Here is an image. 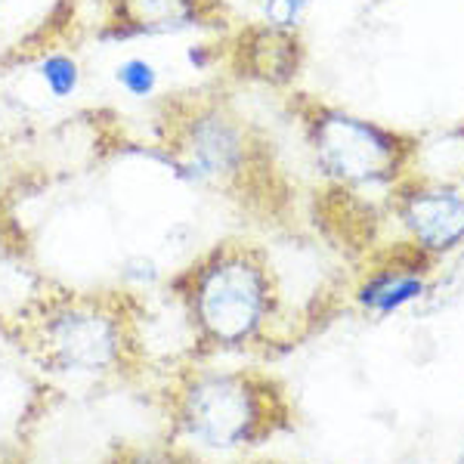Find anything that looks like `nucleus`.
<instances>
[{
  "mask_svg": "<svg viewBox=\"0 0 464 464\" xmlns=\"http://www.w3.org/2000/svg\"><path fill=\"white\" fill-rule=\"evenodd\" d=\"M118 464H183V461L170 449L149 446V449H127V452H121Z\"/></svg>",
  "mask_w": 464,
  "mask_h": 464,
  "instance_id": "nucleus-12",
  "label": "nucleus"
},
{
  "mask_svg": "<svg viewBox=\"0 0 464 464\" xmlns=\"http://www.w3.org/2000/svg\"><path fill=\"white\" fill-rule=\"evenodd\" d=\"M232 63L251 81H264L273 87H285L297 78L304 65V44L297 32L276 25H251L232 41Z\"/></svg>",
  "mask_w": 464,
  "mask_h": 464,
  "instance_id": "nucleus-8",
  "label": "nucleus"
},
{
  "mask_svg": "<svg viewBox=\"0 0 464 464\" xmlns=\"http://www.w3.org/2000/svg\"><path fill=\"white\" fill-rule=\"evenodd\" d=\"M34 72H37V78H41L44 90H47V96L56 102L72 100L81 90V81H84L81 63L72 53H65V50H44Z\"/></svg>",
  "mask_w": 464,
  "mask_h": 464,
  "instance_id": "nucleus-10",
  "label": "nucleus"
},
{
  "mask_svg": "<svg viewBox=\"0 0 464 464\" xmlns=\"http://www.w3.org/2000/svg\"><path fill=\"white\" fill-rule=\"evenodd\" d=\"M428 295V282H424L421 266L415 264H396L372 273L369 279L359 285L356 301L365 310L378 313V316H391L402 306L421 301Z\"/></svg>",
  "mask_w": 464,
  "mask_h": 464,
  "instance_id": "nucleus-9",
  "label": "nucleus"
},
{
  "mask_svg": "<svg viewBox=\"0 0 464 464\" xmlns=\"http://www.w3.org/2000/svg\"><path fill=\"white\" fill-rule=\"evenodd\" d=\"M393 211L415 251L446 254L464 245V186L409 174L393 189Z\"/></svg>",
  "mask_w": 464,
  "mask_h": 464,
  "instance_id": "nucleus-6",
  "label": "nucleus"
},
{
  "mask_svg": "<svg viewBox=\"0 0 464 464\" xmlns=\"http://www.w3.org/2000/svg\"><path fill=\"white\" fill-rule=\"evenodd\" d=\"M301 118L313 164L343 196L393 192L409 177L418 137L325 102H304Z\"/></svg>",
  "mask_w": 464,
  "mask_h": 464,
  "instance_id": "nucleus-5",
  "label": "nucleus"
},
{
  "mask_svg": "<svg viewBox=\"0 0 464 464\" xmlns=\"http://www.w3.org/2000/svg\"><path fill=\"white\" fill-rule=\"evenodd\" d=\"M115 84L133 100H152L161 84L159 65L149 63L146 56H127L115 65Z\"/></svg>",
  "mask_w": 464,
  "mask_h": 464,
  "instance_id": "nucleus-11",
  "label": "nucleus"
},
{
  "mask_svg": "<svg viewBox=\"0 0 464 464\" xmlns=\"http://www.w3.org/2000/svg\"><path fill=\"white\" fill-rule=\"evenodd\" d=\"M155 276H159V269H155V264L149 257H133V260H127L124 264V279L127 282H155Z\"/></svg>",
  "mask_w": 464,
  "mask_h": 464,
  "instance_id": "nucleus-14",
  "label": "nucleus"
},
{
  "mask_svg": "<svg viewBox=\"0 0 464 464\" xmlns=\"http://www.w3.org/2000/svg\"><path fill=\"white\" fill-rule=\"evenodd\" d=\"M170 428L211 452H232L269 437L276 428V391L248 372L189 369L170 384Z\"/></svg>",
  "mask_w": 464,
  "mask_h": 464,
  "instance_id": "nucleus-4",
  "label": "nucleus"
},
{
  "mask_svg": "<svg viewBox=\"0 0 464 464\" xmlns=\"http://www.w3.org/2000/svg\"><path fill=\"white\" fill-rule=\"evenodd\" d=\"M16 183H19L16 168H13L6 149L0 146V211H6V201L13 198V189H16Z\"/></svg>",
  "mask_w": 464,
  "mask_h": 464,
  "instance_id": "nucleus-13",
  "label": "nucleus"
},
{
  "mask_svg": "<svg viewBox=\"0 0 464 464\" xmlns=\"http://www.w3.org/2000/svg\"><path fill=\"white\" fill-rule=\"evenodd\" d=\"M159 137L155 159L183 183L248 192L269 174L257 133L227 100L196 93L192 100L168 102Z\"/></svg>",
  "mask_w": 464,
  "mask_h": 464,
  "instance_id": "nucleus-3",
  "label": "nucleus"
},
{
  "mask_svg": "<svg viewBox=\"0 0 464 464\" xmlns=\"http://www.w3.org/2000/svg\"><path fill=\"white\" fill-rule=\"evenodd\" d=\"M196 341L208 350L248 347L264 334L276 306L266 257L254 245L223 242L170 282Z\"/></svg>",
  "mask_w": 464,
  "mask_h": 464,
  "instance_id": "nucleus-2",
  "label": "nucleus"
},
{
  "mask_svg": "<svg viewBox=\"0 0 464 464\" xmlns=\"http://www.w3.org/2000/svg\"><path fill=\"white\" fill-rule=\"evenodd\" d=\"M102 6L100 34L111 41L192 32L217 25L223 16V0H102Z\"/></svg>",
  "mask_w": 464,
  "mask_h": 464,
  "instance_id": "nucleus-7",
  "label": "nucleus"
},
{
  "mask_svg": "<svg viewBox=\"0 0 464 464\" xmlns=\"http://www.w3.org/2000/svg\"><path fill=\"white\" fill-rule=\"evenodd\" d=\"M0 16H4V0H0Z\"/></svg>",
  "mask_w": 464,
  "mask_h": 464,
  "instance_id": "nucleus-15",
  "label": "nucleus"
},
{
  "mask_svg": "<svg viewBox=\"0 0 464 464\" xmlns=\"http://www.w3.org/2000/svg\"><path fill=\"white\" fill-rule=\"evenodd\" d=\"M22 350L59 378H124L140 365V316L121 291L37 295L16 319Z\"/></svg>",
  "mask_w": 464,
  "mask_h": 464,
  "instance_id": "nucleus-1",
  "label": "nucleus"
}]
</instances>
